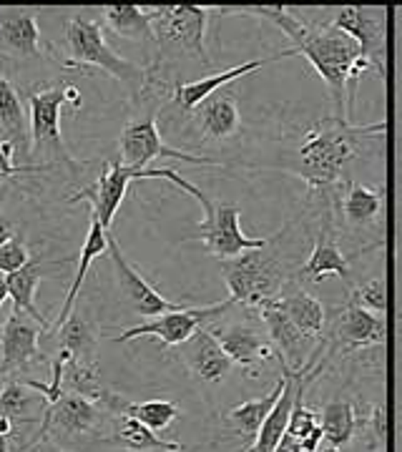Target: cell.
<instances>
[{"label":"cell","instance_id":"obj_39","mask_svg":"<svg viewBox=\"0 0 402 452\" xmlns=\"http://www.w3.org/2000/svg\"><path fill=\"white\" fill-rule=\"evenodd\" d=\"M15 239V229H13V224L8 219L0 217V247H6L8 241Z\"/></svg>","mask_w":402,"mask_h":452},{"label":"cell","instance_id":"obj_44","mask_svg":"<svg viewBox=\"0 0 402 452\" xmlns=\"http://www.w3.org/2000/svg\"><path fill=\"white\" fill-rule=\"evenodd\" d=\"M319 452H340V447H335V445H330V442H327L324 447H319Z\"/></svg>","mask_w":402,"mask_h":452},{"label":"cell","instance_id":"obj_17","mask_svg":"<svg viewBox=\"0 0 402 452\" xmlns=\"http://www.w3.org/2000/svg\"><path fill=\"white\" fill-rule=\"evenodd\" d=\"M327 277H340L347 282L349 279V259L340 249V241L335 236V219H332L330 206L322 211V221H319L317 241H314L309 259L297 269V282H322Z\"/></svg>","mask_w":402,"mask_h":452},{"label":"cell","instance_id":"obj_14","mask_svg":"<svg viewBox=\"0 0 402 452\" xmlns=\"http://www.w3.org/2000/svg\"><path fill=\"white\" fill-rule=\"evenodd\" d=\"M257 312L262 314V322L267 324L272 344L279 352L282 367L292 369V372H302L309 355L314 352V339L307 337L304 331H300V327L289 320V314L276 301V296L274 299L262 301L257 307Z\"/></svg>","mask_w":402,"mask_h":452},{"label":"cell","instance_id":"obj_41","mask_svg":"<svg viewBox=\"0 0 402 452\" xmlns=\"http://www.w3.org/2000/svg\"><path fill=\"white\" fill-rule=\"evenodd\" d=\"M13 427H15V422H13L8 415H0V434H6V437H11Z\"/></svg>","mask_w":402,"mask_h":452},{"label":"cell","instance_id":"obj_45","mask_svg":"<svg viewBox=\"0 0 402 452\" xmlns=\"http://www.w3.org/2000/svg\"><path fill=\"white\" fill-rule=\"evenodd\" d=\"M397 320H400V322H402V312H400V314H397Z\"/></svg>","mask_w":402,"mask_h":452},{"label":"cell","instance_id":"obj_18","mask_svg":"<svg viewBox=\"0 0 402 452\" xmlns=\"http://www.w3.org/2000/svg\"><path fill=\"white\" fill-rule=\"evenodd\" d=\"M181 359L189 367V372L196 374L199 380L209 382V385L224 382L234 367V362L229 359V355L222 350V344L216 342L214 334L206 327H201L192 339L181 344Z\"/></svg>","mask_w":402,"mask_h":452},{"label":"cell","instance_id":"obj_21","mask_svg":"<svg viewBox=\"0 0 402 452\" xmlns=\"http://www.w3.org/2000/svg\"><path fill=\"white\" fill-rule=\"evenodd\" d=\"M0 139L23 158H30V116L11 81L0 73Z\"/></svg>","mask_w":402,"mask_h":452},{"label":"cell","instance_id":"obj_10","mask_svg":"<svg viewBox=\"0 0 402 452\" xmlns=\"http://www.w3.org/2000/svg\"><path fill=\"white\" fill-rule=\"evenodd\" d=\"M234 304L236 301L229 296V299L216 301V304H206V307H184L179 312L161 314V317H154V320L144 322V324L123 329L119 337H114V342H128V339H138V337H156L161 342V347H181L201 327L219 320Z\"/></svg>","mask_w":402,"mask_h":452},{"label":"cell","instance_id":"obj_1","mask_svg":"<svg viewBox=\"0 0 402 452\" xmlns=\"http://www.w3.org/2000/svg\"><path fill=\"white\" fill-rule=\"evenodd\" d=\"M387 123L375 126H352L349 121L332 118L317 121L302 133L295 151V163L289 171L307 181L312 191H324L342 179L347 166L362 153V144L370 136H382Z\"/></svg>","mask_w":402,"mask_h":452},{"label":"cell","instance_id":"obj_31","mask_svg":"<svg viewBox=\"0 0 402 452\" xmlns=\"http://www.w3.org/2000/svg\"><path fill=\"white\" fill-rule=\"evenodd\" d=\"M111 440L131 452H184L181 442L163 440V437H159V432L149 430L146 425H141V422L128 415H114Z\"/></svg>","mask_w":402,"mask_h":452},{"label":"cell","instance_id":"obj_43","mask_svg":"<svg viewBox=\"0 0 402 452\" xmlns=\"http://www.w3.org/2000/svg\"><path fill=\"white\" fill-rule=\"evenodd\" d=\"M0 452H11V442H8L6 434H0Z\"/></svg>","mask_w":402,"mask_h":452},{"label":"cell","instance_id":"obj_42","mask_svg":"<svg viewBox=\"0 0 402 452\" xmlns=\"http://www.w3.org/2000/svg\"><path fill=\"white\" fill-rule=\"evenodd\" d=\"M8 296H11L8 294V277L6 274H0V307H3V301H6Z\"/></svg>","mask_w":402,"mask_h":452},{"label":"cell","instance_id":"obj_26","mask_svg":"<svg viewBox=\"0 0 402 452\" xmlns=\"http://www.w3.org/2000/svg\"><path fill=\"white\" fill-rule=\"evenodd\" d=\"M60 264H66V259L43 261L41 256H38V259H30L20 271L8 274V294H11V299H13V307L25 312L28 317H33V320H36L41 327H46V329L51 327V322L46 320L41 309L36 307V289H38V284H41V279L46 277V271H48L51 266H60Z\"/></svg>","mask_w":402,"mask_h":452},{"label":"cell","instance_id":"obj_23","mask_svg":"<svg viewBox=\"0 0 402 452\" xmlns=\"http://www.w3.org/2000/svg\"><path fill=\"white\" fill-rule=\"evenodd\" d=\"M101 407H106L111 415H128L133 420H138L141 425H146L154 432H163L166 427H171V422L179 420L181 410L176 402L168 399H146V402H131V399L121 397L116 392H106L101 399Z\"/></svg>","mask_w":402,"mask_h":452},{"label":"cell","instance_id":"obj_22","mask_svg":"<svg viewBox=\"0 0 402 452\" xmlns=\"http://www.w3.org/2000/svg\"><path fill=\"white\" fill-rule=\"evenodd\" d=\"M276 301L282 304V309L289 314V320L300 327V331H304L307 337L317 339L324 331L327 324V312H324L322 301L317 296H312L309 292L302 287V282H297L295 277L284 284V289L279 292Z\"/></svg>","mask_w":402,"mask_h":452},{"label":"cell","instance_id":"obj_4","mask_svg":"<svg viewBox=\"0 0 402 452\" xmlns=\"http://www.w3.org/2000/svg\"><path fill=\"white\" fill-rule=\"evenodd\" d=\"M269 247L244 252L234 259L222 261V277L236 304H246V307L257 309L262 301L279 296L284 284L295 277V274L287 271V264H284L282 256L272 252Z\"/></svg>","mask_w":402,"mask_h":452},{"label":"cell","instance_id":"obj_28","mask_svg":"<svg viewBox=\"0 0 402 452\" xmlns=\"http://www.w3.org/2000/svg\"><path fill=\"white\" fill-rule=\"evenodd\" d=\"M196 121L201 133H204V139H211V141L232 139V136L239 133V123H241L236 98L214 93V96L206 98L196 109Z\"/></svg>","mask_w":402,"mask_h":452},{"label":"cell","instance_id":"obj_6","mask_svg":"<svg viewBox=\"0 0 402 452\" xmlns=\"http://www.w3.org/2000/svg\"><path fill=\"white\" fill-rule=\"evenodd\" d=\"M68 85H46V88L28 93V116H30V158L33 166H68L79 171V163L71 156L66 141L60 136V109L66 103Z\"/></svg>","mask_w":402,"mask_h":452},{"label":"cell","instance_id":"obj_27","mask_svg":"<svg viewBox=\"0 0 402 452\" xmlns=\"http://www.w3.org/2000/svg\"><path fill=\"white\" fill-rule=\"evenodd\" d=\"M103 254H108V229H103L101 221L91 214L88 234H86L83 247H81L79 269H76V277H73V282H71V289H68L66 299H63V307H60L58 320H55V329H58V327L73 314L76 301H79V294H81V287H83V282H86V274H88L91 264H93L98 256H103Z\"/></svg>","mask_w":402,"mask_h":452},{"label":"cell","instance_id":"obj_29","mask_svg":"<svg viewBox=\"0 0 402 452\" xmlns=\"http://www.w3.org/2000/svg\"><path fill=\"white\" fill-rule=\"evenodd\" d=\"M287 372L289 369L284 367V377L274 385V390L267 392L264 397H254V399H246V402L236 404V407H232L227 415L229 425L234 427V432L239 434V437H246V440H257L259 430H262V425H264V420L269 417V412L274 410L276 399L282 397L284 387H287Z\"/></svg>","mask_w":402,"mask_h":452},{"label":"cell","instance_id":"obj_36","mask_svg":"<svg viewBox=\"0 0 402 452\" xmlns=\"http://www.w3.org/2000/svg\"><path fill=\"white\" fill-rule=\"evenodd\" d=\"M63 390L81 395V397H88L98 404H101L103 395L108 392L101 382V374H98V362L79 359H68L66 369H63Z\"/></svg>","mask_w":402,"mask_h":452},{"label":"cell","instance_id":"obj_3","mask_svg":"<svg viewBox=\"0 0 402 452\" xmlns=\"http://www.w3.org/2000/svg\"><path fill=\"white\" fill-rule=\"evenodd\" d=\"M66 48L68 58L63 60L66 68H101L111 78L126 85L133 101L144 96L151 83V73L136 66L131 60L121 58L103 36V25L88 15H71L66 23Z\"/></svg>","mask_w":402,"mask_h":452},{"label":"cell","instance_id":"obj_24","mask_svg":"<svg viewBox=\"0 0 402 452\" xmlns=\"http://www.w3.org/2000/svg\"><path fill=\"white\" fill-rule=\"evenodd\" d=\"M337 339L344 344V347H373V344H382L384 342V322L380 314L367 312V309L357 307L354 301H349L347 307L340 312L337 317Z\"/></svg>","mask_w":402,"mask_h":452},{"label":"cell","instance_id":"obj_40","mask_svg":"<svg viewBox=\"0 0 402 452\" xmlns=\"http://www.w3.org/2000/svg\"><path fill=\"white\" fill-rule=\"evenodd\" d=\"M25 452H68V450H60L58 445H53V442L46 437V440H38V442H33V445H28Z\"/></svg>","mask_w":402,"mask_h":452},{"label":"cell","instance_id":"obj_37","mask_svg":"<svg viewBox=\"0 0 402 452\" xmlns=\"http://www.w3.org/2000/svg\"><path fill=\"white\" fill-rule=\"evenodd\" d=\"M352 301L357 307L367 309V312L382 314L387 309V284H384V279L382 277L367 279L362 287L354 289Z\"/></svg>","mask_w":402,"mask_h":452},{"label":"cell","instance_id":"obj_30","mask_svg":"<svg viewBox=\"0 0 402 452\" xmlns=\"http://www.w3.org/2000/svg\"><path fill=\"white\" fill-rule=\"evenodd\" d=\"M46 410H48V399L41 392L25 385V380L8 377L0 390V415H8L13 422L30 425L38 420V412L43 415Z\"/></svg>","mask_w":402,"mask_h":452},{"label":"cell","instance_id":"obj_34","mask_svg":"<svg viewBox=\"0 0 402 452\" xmlns=\"http://www.w3.org/2000/svg\"><path fill=\"white\" fill-rule=\"evenodd\" d=\"M382 204H384L382 189L365 186V184H349L347 193H344L342 199V214L349 226L362 229V226L375 224V219H380Z\"/></svg>","mask_w":402,"mask_h":452},{"label":"cell","instance_id":"obj_16","mask_svg":"<svg viewBox=\"0 0 402 452\" xmlns=\"http://www.w3.org/2000/svg\"><path fill=\"white\" fill-rule=\"evenodd\" d=\"M98 425H101V404L81 395H73V392H63L58 402L48 404V410L43 412L41 430L33 437V442L46 440L51 430L76 437V434L93 432Z\"/></svg>","mask_w":402,"mask_h":452},{"label":"cell","instance_id":"obj_13","mask_svg":"<svg viewBox=\"0 0 402 452\" xmlns=\"http://www.w3.org/2000/svg\"><path fill=\"white\" fill-rule=\"evenodd\" d=\"M206 329L214 334V339L222 344V350L236 367L246 369V374H257L254 369L259 362L279 359V352L272 342L262 337V331L249 322H211Z\"/></svg>","mask_w":402,"mask_h":452},{"label":"cell","instance_id":"obj_5","mask_svg":"<svg viewBox=\"0 0 402 452\" xmlns=\"http://www.w3.org/2000/svg\"><path fill=\"white\" fill-rule=\"evenodd\" d=\"M138 179H166V181H171L174 186H179V189H184L187 193H192L199 204L206 199V193L201 191L196 184H192L189 179H184V176H181L176 169H144V171H136V169H128V166H123L121 161H116V163H106V166H103L101 176L96 179V184H93V186L81 189V191L73 193L68 201H71V204H76V201H88L91 214H93V217L101 221L103 229L111 231V224H114L116 211L121 209V201H123V196H126L128 184H131V181H138Z\"/></svg>","mask_w":402,"mask_h":452},{"label":"cell","instance_id":"obj_2","mask_svg":"<svg viewBox=\"0 0 402 452\" xmlns=\"http://www.w3.org/2000/svg\"><path fill=\"white\" fill-rule=\"evenodd\" d=\"M284 58L289 55H302L309 60V66L317 71V76L330 88L332 103H335V116L342 121H349V83H357L362 73L370 68L360 53V46L342 33L335 25H322V28H307L304 36L292 48L282 50Z\"/></svg>","mask_w":402,"mask_h":452},{"label":"cell","instance_id":"obj_38","mask_svg":"<svg viewBox=\"0 0 402 452\" xmlns=\"http://www.w3.org/2000/svg\"><path fill=\"white\" fill-rule=\"evenodd\" d=\"M13 156H15L13 146L0 139V184L8 181V179H13V176L25 174V171H41L38 166H33V163H23V166L13 163Z\"/></svg>","mask_w":402,"mask_h":452},{"label":"cell","instance_id":"obj_9","mask_svg":"<svg viewBox=\"0 0 402 452\" xmlns=\"http://www.w3.org/2000/svg\"><path fill=\"white\" fill-rule=\"evenodd\" d=\"M241 209L234 204H219L211 201L209 209H204V219L196 224V231L187 241H201L206 252L216 259H234L244 252L269 247V239H254L241 231Z\"/></svg>","mask_w":402,"mask_h":452},{"label":"cell","instance_id":"obj_33","mask_svg":"<svg viewBox=\"0 0 402 452\" xmlns=\"http://www.w3.org/2000/svg\"><path fill=\"white\" fill-rule=\"evenodd\" d=\"M58 352H68L71 359L96 362V327L86 320L81 309H73L63 324L58 327Z\"/></svg>","mask_w":402,"mask_h":452},{"label":"cell","instance_id":"obj_7","mask_svg":"<svg viewBox=\"0 0 402 452\" xmlns=\"http://www.w3.org/2000/svg\"><path fill=\"white\" fill-rule=\"evenodd\" d=\"M154 43L163 53L189 55L209 66L206 55V20L209 8L201 6H159L149 8Z\"/></svg>","mask_w":402,"mask_h":452},{"label":"cell","instance_id":"obj_20","mask_svg":"<svg viewBox=\"0 0 402 452\" xmlns=\"http://www.w3.org/2000/svg\"><path fill=\"white\" fill-rule=\"evenodd\" d=\"M0 50L15 60L38 58L41 55V30H38L36 13H0Z\"/></svg>","mask_w":402,"mask_h":452},{"label":"cell","instance_id":"obj_25","mask_svg":"<svg viewBox=\"0 0 402 452\" xmlns=\"http://www.w3.org/2000/svg\"><path fill=\"white\" fill-rule=\"evenodd\" d=\"M297 392H300V372H287V387H284L282 397L276 399L274 410L269 412V417L264 420L262 430H259L257 440L252 442V447L246 452H276L279 442L284 440V434L289 430V420L295 412L297 404Z\"/></svg>","mask_w":402,"mask_h":452},{"label":"cell","instance_id":"obj_12","mask_svg":"<svg viewBox=\"0 0 402 452\" xmlns=\"http://www.w3.org/2000/svg\"><path fill=\"white\" fill-rule=\"evenodd\" d=\"M108 256H111V264H114L119 292L123 294V299L128 301V307H131L136 314L154 320V317H161V314H168V312H179V309L187 307V304H181V301H171V299H166V296L159 294V292L141 277V271L126 259V254L121 252L119 241H116V236L111 234V231H108Z\"/></svg>","mask_w":402,"mask_h":452},{"label":"cell","instance_id":"obj_8","mask_svg":"<svg viewBox=\"0 0 402 452\" xmlns=\"http://www.w3.org/2000/svg\"><path fill=\"white\" fill-rule=\"evenodd\" d=\"M119 151H121V163L136 171H144L156 158H176V161L192 163V166H219L214 158L187 153V151L171 149V146L163 144L161 131L156 126V116L154 114L136 116V118L128 121L126 126H123V131H121Z\"/></svg>","mask_w":402,"mask_h":452},{"label":"cell","instance_id":"obj_32","mask_svg":"<svg viewBox=\"0 0 402 452\" xmlns=\"http://www.w3.org/2000/svg\"><path fill=\"white\" fill-rule=\"evenodd\" d=\"M103 25L119 38L136 43H154L149 8L138 6H106L101 11Z\"/></svg>","mask_w":402,"mask_h":452},{"label":"cell","instance_id":"obj_19","mask_svg":"<svg viewBox=\"0 0 402 452\" xmlns=\"http://www.w3.org/2000/svg\"><path fill=\"white\" fill-rule=\"evenodd\" d=\"M282 58H284V53H276V55H272V58L246 60V63H241V66L227 68V71H222V73H211V76H206V78L192 81V83H179L174 90H171L174 106L184 111V114H192V111H196L206 98H211L214 93H219L227 83L244 78V76H249V73H257L259 68H264L267 63H274V60H282Z\"/></svg>","mask_w":402,"mask_h":452},{"label":"cell","instance_id":"obj_15","mask_svg":"<svg viewBox=\"0 0 402 452\" xmlns=\"http://www.w3.org/2000/svg\"><path fill=\"white\" fill-rule=\"evenodd\" d=\"M41 329L46 327L38 324L33 317L13 307L8 314L6 324L0 329V369L3 374H13L41 359Z\"/></svg>","mask_w":402,"mask_h":452},{"label":"cell","instance_id":"obj_35","mask_svg":"<svg viewBox=\"0 0 402 452\" xmlns=\"http://www.w3.org/2000/svg\"><path fill=\"white\" fill-rule=\"evenodd\" d=\"M319 425L324 430V440L335 447H344L352 442L354 437V427H357V420H354V407L347 399H335V402L324 404L322 415H319Z\"/></svg>","mask_w":402,"mask_h":452},{"label":"cell","instance_id":"obj_11","mask_svg":"<svg viewBox=\"0 0 402 452\" xmlns=\"http://www.w3.org/2000/svg\"><path fill=\"white\" fill-rule=\"evenodd\" d=\"M332 25L347 33L360 46L362 58L384 78V58H387V13H384V8H340Z\"/></svg>","mask_w":402,"mask_h":452}]
</instances>
